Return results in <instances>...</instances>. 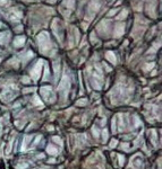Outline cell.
<instances>
[{"label": "cell", "mask_w": 162, "mask_h": 169, "mask_svg": "<svg viewBox=\"0 0 162 169\" xmlns=\"http://www.w3.org/2000/svg\"><path fill=\"white\" fill-rule=\"evenodd\" d=\"M48 151L52 152V153H51V154H55V153H56V152H57V151H56V150H55V149H53V148H52V147H49V148H48Z\"/></svg>", "instance_id": "cell-1"}]
</instances>
